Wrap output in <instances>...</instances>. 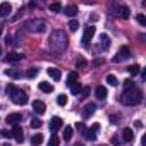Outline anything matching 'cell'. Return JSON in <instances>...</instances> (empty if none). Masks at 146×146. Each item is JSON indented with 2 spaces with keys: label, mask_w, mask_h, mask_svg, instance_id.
I'll return each mask as SVG.
<instances>
[{
  "label": "cell",
  "mask_w": 146,
  "mask_h": 146,
  "mask_svg": "<svg viewBox=\"0 0 146 146\" xmlns=\"http://www.w3.org/2000/svg\"><path fill=\"white\" fill-rule=\"evenodd\" d=\"M122 137H124V141H125V143H131V141L134 139V132H132V129L125 127V129L122 131Z\"/></svg>",
  "instance_id": "18"
},
{
  "label": "cell",
  "mask_w": 146,
  "mask_h": 146,
  "mask_svg": "<svg viewBox=\"0 0 146 146\" xmlns=\"http://www.w3.org/2000/svg\"><path fill=\"white\" fill-rule=\"evenodd\" d=\"M86 65H88L86 58H84V57H78V60H76V69H86Z\"/></svg>",
  "instance_id": "26"
},
{
  "label": "cell",
  "mask_w": 146,
  "mask_h": 146,
  "mask_svg": "<svg viewBox=\"0 0 146 146\" xmlns=\"http://www.w3.org/2000/svg\"><path fill=\"white\" fill-rule=\"evenodd\" d=\"M33 110H35L38 115H43L45 110H46V105H45L41 100H35V102H33Z\"/></svg>",
  "instance_id": "11"
},
{
  "label": "cell",
  "mask_w": 146,
  "mask_h": 146,
  "mask_svg": "<svg viewBox=\"0 0 146 146\" xmlns=\"http://www.w3.org/2000/svg\"><path fill=\"white\" fill-rule=\"evenodd\" d=\"M98 65H103V60L102 58H96V60L91 62V67H98Z\"/></svg>",
  "instance_id": "41"
},
{
  "label": "cell",
  "mask_w": 146,
  "mask_h": 146,
  "mask_svg": "<svg viewBox=\"0 0 146 146\" xmlns=\"http://www.w3.org/2000/svg\"><path fill=\"white\" fill-rule=\"evenodd\" d=\"M143 102V91L136 86L125 90L122 95H120V103L127 105V107H134V105H139Z\"/></svg>",
  "instance_id": "2"
},
{
  "label": "cell",
  "mask_w": 146,
  "mask_h": 146,
  "mask_svg": "<svg viewBox=\"0 0 146 146\" xmlns=\"http://www.w3.org/2000/svg\"><path fill=\"white\" fill-rule=\"evenodd\" d=\"M62 12L69 17H74V16H78V5H74V4L65 5V7H62Z\"/></svg>",
  "instance_id": "10"
},
{
  "label": "cell",
  "mask_w": 146,
  "mask_h": 146,
  "mask_svg": "<svg viewBox=\"0 0 146 146\" xmlns=\"http://www.w3.org/2000/svg\"><path fill=\"white\" fill-rule=\"evenodd\" d=\"M41 125H43V122H41L40 119H36V117L31 119V127H33V129H38V127H41Z\"/></svg>",
  "instance_id": "34"
},
{
  "label": "cell",
  "mask_w": 146,
  "mask_h": 146,
  "mask_svg": "<svg viewBox=\"0 0 146 146\" xmlns=\"http://www.w3.org/2000/svg\"><path fill=\"white\" fill-rule=\"evenodd\" d=\"M31 143H33L35 146H40V144L43 143V134H40V132H38V134H35V136L31 137Z\"/></svg>",
  "instance_id": "27"
},
{
  "label": "cell",
  "mask_w": 146,
  "mask_h": 146,
  "mask_svg": "<svg viewBox=\"0 0 146 146\" xmlns=\"http://www.w3.org/2000/svg\"><path fill=\"white\" fill-rule=\"evenodd\" d=\"M0 136H2V137H12L11 131H7V129H2V131H0Z\"/></svg>",
  "instance_id": "40"
},
{
  "label": "cell",
  "mask_w": 146,
  "mask_h": 146,
  "mask_svg": "<svg viewBox=\"0 0 146 146\" xmlns=\"http://www.w3.org/2000/svg\"><path fill=\"white\" fill-rule=\"evenodd\" d=\"M84 137L88 139V141H95L96 139V131L91 127V129H84Z\"/></svg>",
  "instance_id": "23"
},
{
  "label": "cell",
  "mask_w": 146,
  "mask_h": 146,
  "mask_svg": "<svg viewBox=\"0 0 146 146\" xmlns=\"http://www.w3.org/2000/svg\"><path fill=\"white\" fill-rule=\"evenodd\" d=\"M67 35L64 33V31H60V29H57V31H53L52 35H50V38H48V48H50V52H53L55 55H60V53H64V50L67 48Z\"/></svg>",
  "instance_id": "1"
},
{
  "label": "cell",
  "mask_w": 146,
  "mask_h": 146,
  "mask_svg": "<svg viewBox=\"0 0 146 146\" xmlns=\"http://www.w3.org/2000/svg\"><path fill=\"white\" fill-rule=\"evenodd\" d=\"M0 55H2V46H0Z\"/></svg>",
  "instance_id": "49"
},
{
  "label": "cell",
  "mask_w": 146,
  "mask_h": 146,
  "mask_svg": "<svg viewBox=\"0 0 146 146\" xmlns=\"http://www.w3.org/2000/svg\"><path fill=\"white\" fill-rule=\"evenodd\" d=\"M50 11L55 12V14L62 12V4H60V2H53V4H50Z\"/></svg>",
  "instance_id": "29"
},
{
  "label": "cell",
  "mask_w": 146,
  "mask_h": 146,
  "mask_svg": "<svg viewBox=\"0 0 146 146\" xmlns=\"http://www.w3.org/2000/svg\"><path fill=\"white\" fill-rule=\"evenodd\" d=\"M95 110H96V105H95V103H88V105H84V108H83V112H81L83 119H90V117L95 113Z\"/></svg>",
  "instance_id": "9"
},
{
  "label": "cell",
  "mask_w": 146,
  "mask_h": 146,
  "mask_svg": "<svg viewBox=\"0 0 146 146\" xmlns=\"http://www.w3.org/2000/svg\"><path fill=\"white\" fill-rule=\"evenodd\" d=\"M76 146H84V144H76Z\"/></svg>",
  "instance_id": "50"
},
{
  "label": "cell",
  "mask_w": 146,
  "mask_h": 146,
  "mask_svg": "<svg viewBox=\"0 0 146 146\" xmlns=\"http://www.w3.org/2000/svg\"><path fill=\"white\" fill-rule=\"evenodd\" d=\"M107 95H108V91H107L105 86H98V88H96V98H98V100H105Z\"/></svg>",
  "instance_id": "22"
},
{
  "label": "cell",
  "mask_w": 146,
  "mask_h": 146,
  "mask_svg": "<svg viewBox=\"0 0 146 146\" xmlns=\"http://www.w3.org/2000/svg\"><path fill=\"white\" fill-rule=\"evenodd\" d=\"M2 146H11V144H9V143H5V144H2Z\"/></svg>",
  "instance_id": "48"
},
{
  "label": "cell",
  "mask_w": 146,
  "mask_h": 146,
  "mask_svg": "<svg viewBox=\"0 0 146 146\" xmlns=\"http://www.w3.org/2000/svg\"><path fill=\"white\" fill-rule=\"evenodd\" d=\"M16 90H17V88H16V86H14V84H7V88H5V93H7V95H9V96H12V95H14V91H16Z\"/></svg>",
  "instance_id": "36"
},
{
  "label": "cell",
  "mask_w": 146,
  "mask_h": 146,
  "mask_svg": "<svg viewBox=\"0 0 146 146\" xmlns=\"http://www.w3.org/2000/svg\"><path fill=\"white\" fill-rule=\"evenodd\" d=\"M5 122H7V124H11L12 127H14V125H19V124L23 122V113H19V112L9 113V115H7V119H5Z\"/></svg>",
  "instance_id": "7"
},
{
  "label": "cell",
  "mask_w": 146,
  "mask_h": 146,
  "mask_svg": "<svg viewBox=\"0 0 146 146\" xmlns=\"http://www.w3.org/2000/svg\"><path fill=\"white\" fill-rule=\"evenodd\" d=\"M81 91H83V86H81V83H79V81H78L74 86H70V93H72V95L79 96V95H81Z\"/></svg>",
  "instance_id": "25"
},
{
  "label": "cell",
  "mask_w": 146,
  "mask_h": 146,
  "mask_svg": "<svg viewBox=\"0 0 146 146\" xmlns=\"http://www.w3.org/2000/svg\"><path fill=\"white\" fill-rule=\"evenodd\" d=\"M108 46H110V36L108 35H100V48L98 50H108Z\"/></svg>",
  "instance_id": "13"
},
{
  "label": "cell",
  "mask_w": 146,
  "mask_h": 146,
  "mask_svg": "<svg viewBox=\"0 0 146 146\" xmlns=\"http://www.w3.org/2000/svg\"><path fill=\"white\" fill-rule=\"evenodd\" d=\"M110 141H112V144H113V146H120V144H122V141L119 139V136H113Z\"/></svg>",
  "instance_id": "39"
},
{
  "label": "cell",
  "mask_w": 146,
  "mask_h": 146,
  "mask_svg": "<svg viewBox=\"0 0 146 146\" xmlns=\"http://www.w3.org/2000/svg\"><path fill=\"white\" fill-rule=\"evenodd\" d=\"M90 21H93V23H95V21H98V16H96V14H95V16H93V17H90Z\"/></svg>",
  "instance_id": "46"
},
{
  "label": "cell",
  "mask_w": 146,
  "mask_h": 146,
  "mask_svg": "<svg viewBox=\"0 0 146 146\" xmlns=\"http://www.w3.org/2000/svg\"><path fill=\"white\" fill-rule=\"evenodd\" d=\"M76 129H78L79 132H84V124H83V122H78V125H76Z\"/></svg>",
  "instance_id": "43"
},
{
  "label": "cell",
  "mask_w": 146,
  "mask_h": 146,
  "mask_svg": "<svg viewBox=\"0 0 146 146\" xmlns=\"http://www.w3.org/2000/svg\"><path fill=\"white\" fill-rule=\"evenodd\" d=\"M11 12H12V5H11L9 2H2V4H0V16L7 17Z\"/></svg>",
  "instance_id": "15"
},
{
  "label": "cell",
  "mask_w": 146,
  "mask_h": 146,
  "mask_svg": "<svg viewBox=\"0 0 146 146\" xmlns=\"http://www.w3.org/2000/svg\"><path fill=\"white\" fill-rule=\"evenodd\" d=\"M127 72H129V74L134 78V76H137L139 72H141V67H139L137 64H134V65H129V67H127Z\"/></svg>",
  "instance_id": "24"
},
{
  "label": "cell",
  "mask_w": 146,
  "mask_h": 146,
  "mask_svg": "<svg viewBox=\"0 0 146 146\" xmlns=\"http://www.w3.org/2000/svg\"><path fill=\"white\" fill-rule=\"evenodd\" d=\"M124 86H125V90H129V88H132V86H134V83H132L131 79H125V81H124Z\"/></svg>",
  "instance_id": "42"
},
{
  "label": "cell",
  "mask_w": 146,
  "mask_h": 146,
  "mask_svg": "<svg viewBox=\"0 0 146 146\" xmlns=\"http://www.w3.org/2000/svg\"><path fill=\"white\" fill-rule=\"evenodd\" d=\"M5 76H9V78H12V79H19V78L23 76V72L17 70V69H5Z\"/></svg>",
  "instance_id": "16"
},
{
  "label": "cell",
  "mask_w": 146,
  "mask_h": 146,
  "mask_svg": "<svg viewBox=\"0 0 146 146\" xmlns=\"http://www.w3.org/2000/svg\"><path fill=\"white\" fill-rule=\"evenodd\" d=\"M78 83V72H69L67 74V86H74Z\"/></svg>",
  "instance_id": "19"
},
{
  "label": "cell",
  "mask_w": 146,
  "mask_h": 146,
  "mask_svg": "<svg viewBox=\"0 0 146 146\" xmlns=\"http://www.w3.org/2000/svg\"><path fill=\"white\" fill-rule=\"evenodd\" d=\"M107 83H108L110 86H117V84H119V83H117V78H115L113 74H108V76H107Z\"/></svg>",
  "instance_id": "33"
},
{
  "label": "cell",
  "mask_w": 146,
  "mask_h": 146,
  "mask_svg": "<svg viewBox=\"0 0 146 146\" xmlns=\"http://www.w3.org/2000/svg\"><path fill=\"white\" fill-rule=\"evenodd\" d=\"M95 31H96V29H95V26H91V24H90L88 28H84V33H83V40H81L84 48H90V41L93 40V36H95Z\"/></svg>",
  "instance_id": "4"
},
{
  "label": "cell",
  "mask_w": 146,
  "mask_h": 146,
  "mask_svg": "<svg viewBox=\"0 0 146 146\" xmlns=\"http://www.w3.org/2000/svg\"><path fill=\"white\" fill-rule=\"evenodd\" d=\"M62 124H64V122H62L60 117H53V119L50 120V131H52V132H57L58 129H62Z\"/></svg>",
  "instance_id": "12"
},
{
  "label": "cell",
  "mask_w": 146,
  "mask_h": 146,
  "mask_svg": "<svg viewBox=\"0 0 146 146\" xmlns=\"http://www.w3.org/2000/svg\"><path fill=\"white\" fill-rule=\"evenodd\" d=\"M134 125H136L137 129H141V127H143V122H141V120H136V122H134Z\"/></svg>",
  "instance_id": "44"
},
{
  "label": "cell",
  "mask_w": 146,
  "mask_h": 146,
  "mask_svg": "<svg viewBox=\"0 0 146 146\" xmlns=\"http://www.w3.org/2000/svg\"><path fill=\"white\" fill-rule=\"evenodd\" d=\"M26 76H28L29 79L36 78V76H38V69H36V67H31V69H28V72H26Z\"/></svg>",
  "instance_id": "32"
},
{
  "label": "cell",
  "mask_w": 146,
  "mask_h": 146,
  "mask_svg": "<svg viewBox=\"0 0 146 146\" xmlns=\"http://www.w3.org/2000/svg\"><path fill=\"white\" fill-rule=\"evenodd\" d=\"M90 93H91V88H83V91H81V98H88L90 96Z\"/></svg>",
  "instance_id": "38"
},
{
  "label": "cell",
  "mask_w": 146,
  "mask_h": 146,
  "mask_svg": "<svg viewBox=\"0 0 146 146\" xmlns=\"http://www.w3.org/2000/svg\"><path fill=\"white\" fill-rule=\"evenodd\" d=\"M136 19H137V23H139L141 26H146V17H144L143 14H137V16H136Z\"/></svg>",
  "instance_id": "37"
},
{
  "label": "cell",
  "mask_w": 146,
  "mask_h": 146,
  "mask_svg": "<svg viewBox=\"0 0 146 146\" xmlns=\"http://www.w3.org/2000/svg\"><path fill=\"white\" fill-rule=\"evenodd\" d=\"M58 144H60V137L57 134H52V137L48 141V146H58Z\"/></svg>",
  "instance_id": "30"
},
{
  "label": "cell",
  "mask_w": 146,
  "mask_h": 146,
  "mask_svg": "<svg viewBox=\"0 0 146 146\" xmlns=\"http://www.w3.org/2000/svg\"><path fill=\"white\" fill-rule=\"evenodd\" d=\"M11 98H12V102H14L16 105H26V103L29 102V98H28L26 91H23V90H16V91H14V95H12Z\"/></svg>",
  "instance_id": "5"
},
{
  "label": "cell",
  "mask_w": 146,
  "mask_h": 146,
  "mask_svg": "<svg viewBox=\"0 0 146 146\" xmlns=\"http://www.w3.org/2000/svg\"><path fill=\"white\" fill-rule=\"evenodd\" d=\"M119 119H120V117H119V115H112V117H110V120H112V122H117V120H119Z\"/></svg>",
  "instance_id": "45"
},
{
  "label": "cell",
  "mask_w": 146,
  "mask_h": 146,
  "mask_svg": "<svg viewBox=\"0 0 146 146\" xmlns=\"http://www.w3.org/2000/svg\"><path fill=\"white\" fill-rule=\"evenodd\" d=\"M117 14H119L122 19H129L131 11H129V7H127V5H120V7H119V11H117Z\"/></svg>",
  "instance_id": "17"
},
{
  "label": "cell",
  "mask_w": 146,
  "mask_h": 146,
  "mask_svg": "<svg viewBox=\"0 0 146 146\" xmlns=\"http://www.w3.org/2000/svg\"><path fill=\"white\" fill-rule=\"evenodd\" d=\"M11 134H12V137H14L17 143H23V141H24V131H23L21 125H14L12 131H11Z\"/></svg>",
  "instance_id": "8"
},
{
  "label": "cell",
  "mask_w": 146,
  "mask_h": 146,
  "mask_svg": "<svg viewBox=\"0 0 146 146\" xmlns=\"http://www.w3.org/2000/svg\"><path fill=\"white\" fill-rule=\"evenodd\" d=\"M72 132H74V131H72V127H64V141H70V137H72Z\"/></svg>",
  "instance_id": "28"
},
{
  "label": "cell",
  "mask_w": 146,
  "mask_h": 146,
  "mask_svg": "<svg viewBox=\"0 0 146 146\" xmlns=\"http://www.w3.org/2000/svg\"><path fill=\"white\" fill-rule=\"evenodd\" d=\"M46 74L53 79V81H58L60 78H62V72H60V69H55V67H50V69H46Z\"/></svg>",
  "instance_id": "14"
},
{
  "label": "cell",
  "mask_w": 146,
  "mask_h": 146,
  "mask_svg": "<svg viewBox=\"0 0 146 146\" xmlns=\"http://www.w3.org/2000/svg\"><path fill=\"white\" fill-rule=\"evenodd\" d=\"M78 28H79V23H78L76 19H72V21L69 23V29H70V31H78Z\"/></svg>",
  "instance_id": "35"
},
{
  "label": "cell",
  "mask_w": 146,
  "mask_h": 146,
  "mask_svg": "<svg viewBox=\"0 0 146 146\" xmlns=\"http://www.w3.org/2000/svg\"><path fill=\"white\" fill-rule=\"evenodd\" d=\"M26 28L29 29V31H33V33H45L46 31V24L43 23V21H36V19H33V21H29L28 24H26Z\"/></svg>",
  "instance_id": "3"
},
{
  "label": "cell",
  "mask_w": 146,
  "mask_h": 146,
  "mask_svg": "<svg viewBox=\"0 0 146 146\" xmlns=\"http://www.w3.org/2000/svg\"><path fill=\"white\" fill-rule=\"evenodd\" d=\"M38 88H40L43 93H52V91H53V86H52L50 83H46V81H41V83L38 84Z\"/></svg>",
  "instance_id": "21"
},
{
  "label": "cell",
  "mask_w": 146,
  "mask_h": 146,
  "mask_svg": "<svg viewBox=\"0 0 146 146\" xmlns=\"http://www.w3.org/2000/svg\"><path fill=\"white\" fill-rule=\"evenodd\" d=\"M131 57V50H129V46H122L119 52H117V55L113 57V62L117 64V62H124V60H127Z\"/></svg>",
  "instance_id": "6"
},
{
  "label": "cell",
  "mask_w": 146,
  "mask_h": 146,
  "mask_svg": "<svg viewBox=\"0 0 146 146\" xmlns=\"http://www.w3.org/2000/svg\"><path fill=\"white\" fill-rule=\"evenodd\" d=\"M93 129H95V131L98 132V131H100V125H98V124H93Z\"/></svg>",
  "instance_id": "47"
},
{
  "label": "cell",
  "mask_w": 146,
  "mask_h": 146,
  "mask_svg": "<svg viewBox=\"0 0 146 146\" xmlns=\"http://www.w3.org/2000/svg\"><path fill=\"white\" fill-rule=\"evenodd\" d=\"M67 102H69V100H67V95H58V96H57V103H58L60 107H65Z\"/></svg>",
  "instance_id": "31"
},
{
  "label": "cell",
  "mask_w": 146,
  "mask_h": 146,
  "mask_svg": "<svg viewBox=\"0 0 146 146\" xmlns=\"http://www.w3.org/2000/svg\"><path fill=\"white\" fill-rule=\"evenodd\" d=\"M5 60H7V62H12V64H16V62H19V60H23V55H19V53L12 52V53H9V55L5 57Z\"/></svg>",
  "instance_id": "20"
}]
</instances>
